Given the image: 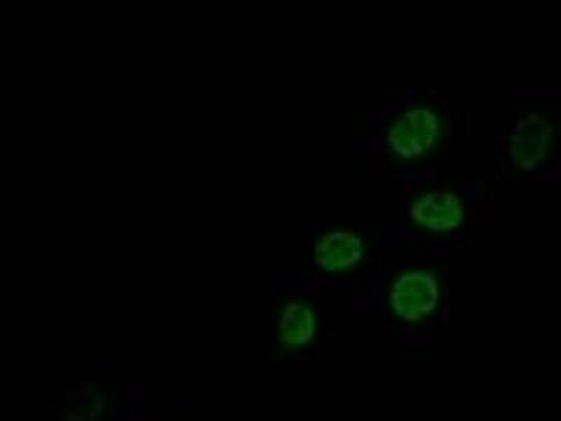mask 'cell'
Here are the masks:
<instances>
[{"mask_svg":"<svg viewBox=\"0 0 561 421\" xmlns=\"http://www.w3.org/2000/svg\"><path fill=\"white\" fill-rule=\"evenodd\" d=\"M438 134L437 115L427 109H413L390 129L388 143L399 157L414 159L433 147Z\"/></svg>","mask_w":561,"mask_h":421,"instance_id":"cell-1","label":"cell"},{"mask_svg":"<svg viewBox=\"0 0 561 421\" xmlns=\"http://www.w3.org/2000/svg\"><path fill=\"white\" fill-rule=\"evenodd\" d=\"M553 139V127L536 114L520 118L511 133L510 155L518 168L530 170L546 158Z\"/></svg>","mask_w":561,"mask_h":421,"instance_id":"cell-2","label":"cell"},{"mask_svg":"<svg viewBox=\"0 0 561 421\" xmlns=\"http://www.w3.org/2000/svg\"><path fill=\"white\" fill-rule=\"evenodd\" d=\"M438 297V285L433 275L412 272L396 281L390 304L400 318L417 320L437 307Z\"/></svg>","mask_w":561,"mask_h":421,"instance_id":"cell-3","label":"cell"},{"mask_svg":"<svg viewBox=\"0 0 561 421\" xmlns=\"http://www.w3.org/2000/svg\"><path fill=\"white\" fill-rule=\"evenodd\" d=\"M412 217L428 229H454L462 223V203L454 193L433 192L413 204Z\"/></svg>","mask_w":561,"mask_h":421,"instance_id":"cell-4","label":"cell"},{"mask_svg":"<svg viewBox=\"0 0 561 421\" xmlns=\"http://www.w3.org/2000/svg\"><path fill=\"white\" fill-rule=\"evenodd\" d=\"M363 254L364 246L357 235L333 232L316 248V262L328 272H340L357 264Z\"/></svg>","mask_w":561,"mask_h":421,"instance_id":"cell-5","label":"cell"},{"mask_svg":"<svg viewBox=\"0 0 561 421\" xmlns=\"http://www.w3.org/2000/svg\"><path fill=\"white\" fill-rule=\"evenodd\" d=\"M314 319L312 312L302 305H289L279 322V340L290 348H299L312 339Z\"/></svg>","mask_w":561,"mask_h":421,"instance_id":"cell-6","label":"cell"}]
</instances>
